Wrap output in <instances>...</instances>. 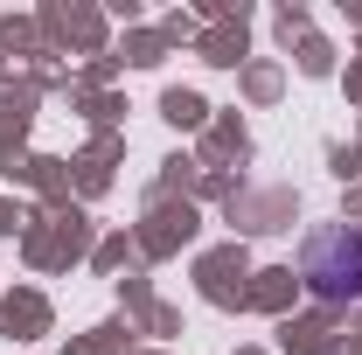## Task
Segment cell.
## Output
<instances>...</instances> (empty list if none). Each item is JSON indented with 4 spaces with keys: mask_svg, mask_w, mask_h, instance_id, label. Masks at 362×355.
I'll return each instance as SVG.
<instances>
[{
    "mask_svg": "<svg viewBox=\"0 0 362 355\" xmlns=\"http://www.w3.org/2000/svg\"><path fill=\"white\" fill-rule=\"evenodd\" d=\"M300 279L314 300H362V223H327L300 251Z\"/></svg>",
    "mask_w": 362,
    "mask_h": 355,
    "instance_id": "cell-1",
    "label": "cell"
}]
</instances>
